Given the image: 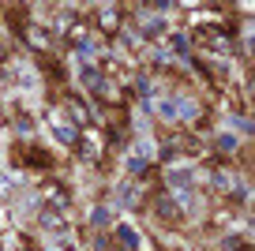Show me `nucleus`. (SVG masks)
<instances>
[{
    "instance_id": "nucleus-10",
    "label": "nucleus",
    "mask_w": 255,
    "mask_h": 251,
    "mask_svg": "<svg viewBox=\"0 0 255 251\" xmlns=\"http://www.w3.org/2000/svg\"><path fill=\"white\" fill-rule=\"evenodd\" d=\"M105 221H109V210H105V206H98V210H94V225H105Z\"/></svg>"
},
{
    "instance_id": "nucleus-6",
    "label": "nucleus",
    "mask_w": 255,
    "mask_h": 251,
    "mask_svg": "<svg viewBox=\"0 0 255 251\" xmlns=\"http://www.w3.org/2000/svg\"><path fill=\"white\" fill-rule=\"evenodd\" d=\"M41 225H45V229H60V214L45 210V214H41Z\"/></svg>"
},
{
    "instance_id": "nucleus-5",
    "label": "nucleus",
    "mask_w": 255,
    "mask_h": 251,
    "mask_svg": "<svg viewBox=\"0 0 255 251\" xmlns=\"http://www.w3.org/2000/svg\"><path fill=\"white\" fill-rule=\"evenodd\" d=\"M120 240H124L128 248H139V236L131 233V229H128V225H120Z\"/></svg>"
},
{
    "instance_id": "nucleus-2",
    "label": "nucleus",
    "mask_w": 255,
    "mask_h": 251,
    "mask_svg": "<svg viewBox=\"0 0 255 251\" xmlns=\"http://www.w3.org/2000/svg\"><path fill=\"white\" fill-rule=\"evenodd\" d=\"M169 45H173V53H180V56H188V38H184V34H169Z\"/></svg>"
},
{
    "instance_id": "nucleus-3",
    "label": "nucleus",
    "mask_w": 255,
    "mask_h": 251,
    "mask_svg": "<svg viewBox=\"0 0 255 251\" xmlns=\"http://www.w3.org/2000/svg\"><path fill=\"white\" fill-rule=\"evenodd\" d=\"M176 105H180V109H176V117H188V120L199 117V105H195V102H176Z\"/></svg>"
},
{
    "instance_id": "nucleus-9",
    "label": "nucleus",
    "mask_w": 255,
    "mask_h": 251,
    "mask_svg": "<svg viewBox=\"0 0 255 251\" xmlns=\"http://www.w3.org/2000/svg\"><path fill=\"white\" fill-rule=\"evenodd\" d=\"M218 146H222V150H233V146H237V135H222V139H218Z\"/></svg>"
},
{
    "instance_id": "nucleus-4",
    "label": "nucleus",
    "mask_w": 255,
    "mask_h": 251,
    "mask_svg": "<svg viewBox=\"0 0 255 251\" xmlns=\"http://www.w3.org/2000/svg\"><path fill=\"white\" fill-rule=\"evenodd\" d=\"M169 184H176V188H188V184H191V173H188V169H176V173H169Z\"/></svg>"
},
{
    "instance_id": "nucleus-8",
    "label": "nucleus",
    "mask_w": 255,
    "mask_h": 251,
    "mask_svg": "<svg viewBox=\"0 0 255 251\" xmlns=\"http://www.w3.org/2000/svg\"><path fill=\"white\" fill-rule=\"evenodd\" d=\"M158 113H161V117H165V120H173V117H176V102H165V105H161Z\"/></svg>"
},
{
    "instance_id": "nucleus-7",
    "label": "nucleus",
    "mask_w": 255,
    "mask_h": 251,
    "mask_svg": "<svg viewBox=\"0 0 255 251\" xmlns=\"http://www.w3.org/2000/svg\"><path fill=\"white\" fill-rule=\"evenodd\" d=\"M56 139H60V142H75V131H72V127H64V124H56Z\"/></svg>"
},
{
    "instance_id": "nucleus-1",
    "label": "nucleus",
    "mask_w": 255,
    "mask_h": 251,
    "mask_svg": "<svg viewBox=\"0 0 255 251\" xmlns=\"http://www.w3.org/2000/svg\"><path fill=\"white\" fill-rule=\"evenodd\" d=\"M98 23H102V30H117V26H120V11L117 8H105L102 15H98Z\"/></svg>"
}]
</instances>
